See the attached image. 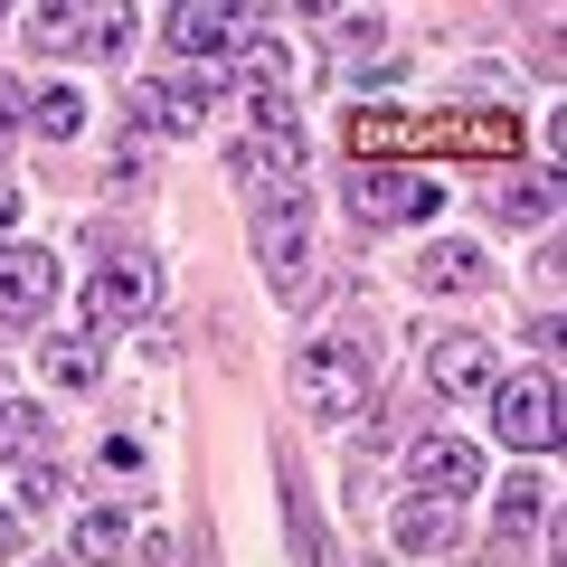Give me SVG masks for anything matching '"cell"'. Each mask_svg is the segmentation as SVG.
<instances>
[{"label":"cell","mask_w":567,"mask_h":567,"mask_svg":"<svg viewBox=\"0 0 567 567\" xmlns=\"http://www.w3.org/2000/svg\"><path fill=\"white\" fill-rule=\"evenodd\" d=\"M539 511H548V492H539V483H529V473H520V483L502 492V529H529V520H539Z\"/></svg>","instance_id":"21"},{"label":"cell","mask_w":567,"mask_h":567,"mask_svg":"<svg viewBox=\"0 0 567 567\" xmlns=\"http://www.w3.org/2000/svg\"><path fill=\"white\" fill-rule=\"evenodd\" d=\"M425 379H435V398H473V388L502 379V360H492V341H473V331H454V341L425 350Z\"/></svg>","instance_id":"11"},{"label":"cell","mask_w":567,"mask_h":567,"mask_svg":"<svg viewBox=\"0 0 567 567\" xmlns=\"http://www.w3.org/2000/svg\"><path fill=\"white\" fill-rule=\"evenodd\" d=\"M256 256H265L275 303H303V275H312V218H303V199H265L256 208Z\"/></svg>","instance_id":"3"},{"label":"cell","mask_w":567,"mask_h":567,"mask_svg":"<svg viewBox=\"0 0 567 567\" xmlns=\"http://www.w3.org/2000/svg\"><path fill=\"white\" fill-rule=\"evenodd\" d=\"M39 360H48V379H58V388H95V341H48Z\"/></svg>","instance_id":"19"},{"label":"cell","mask_w":567,"mask_h":567,"mask_svg":"<svg viewBox=\"0 0 567 567\" xmlns=\"http://www.w3.org/2000/svg\"><path fill=\"white\" fill-rule=\"evenodd\" d=\"M0 445H10V454H48V406L0 398Z\"/></svg>","instance_id":"18"},{"label":"cell","mask_w":567,"mask_h":567,"mask_svg":"<svg viewBox=\"0 0 567 567\" xmlns=\"http://www.w3.org/2000/svg\"><path fill=\"white\" fill-rule=\"evenodd\" d=\"M29 39L39 48H76V10H29Z\"/></svg>","instance_id":"22"},{"label":"cell","mask_w":567,"mask_h":567,"mask_svg":"<svg viewBox=\"0 0 567 567\" xmlns=\"http://www.w3.org/2000/svg\"><path fill=\"white\" fill-rule=\"evenodd\" d=\"M416 284H425V293H483V284H492V256H483V246H464V237H454V246H425V256H416Z\"/></svg>","instance_id":"12"},{"label":"cell","mask_w":567,"mask_h":567,"mask_svg":"<svg viewBox=\"0 0 567 567\" xmlns=\"http://www.w3.org/2000/svg\"><path fill=\"white\" fill-rule=\"evenodd\" d=\"M492 425H502L511 454H548L558 445V379L529 369V379H492Z\"/></svg>","instance_id":"4"},{"label":"cell","mask_w":567,"mask_h":567,"mask_svg":"<svg viewBox=\"0 0 567 567\" xmlns=\"http://www.w3.org/2000/svg\"><path fill=\"white\" fill-rule=\"evenodd\" d=\"M199 114H218V76H171V85H142L133 95L142 133H199Z\"/></svg>","instance_id":"9"},{"label":"cell","mask_w":567,"mask_h":567,"mask_svg":"<svg viewBox=\"0 0 567 567\" xmlns=\"http://www.w3.org/2000/svg\"><path fill=\"white\" fill-rule=\"evenodd\" d=\"M162 29H171V48H181V58H227V48L246 39V10H218V0H181Z\"/></svg>","instance_id":"10"},{"label":"cell","mask_w":567,"mask_h":567,"mask_svg":"<svg viewBox=\"0 0 567 567\" xmlns=\"http://www.w3.org/2000/svg\"><path fill=\"white\" fill-rule=\"evenodd\" d=\"M398 548H454V502H398Z\"/></svg>","instance_id":"16"},{"label":"cell","mask_w":567,"mask_h":567,"mask_svg":"<svg viewBox=\"0 0 567 567\" xmlns=\"http://www.w3.org/2000/svg\"><path fill=\"white\" fill-rule=\"evenodd\" d=\"M10 218H20V189H10V181H0V237H10Z\"/></svg>","instance_id":"25"},{"label":"cell","mask_w":567,"mask_h":567,"mask_svg":"<svg viewBox=\"0 0 567 567\" xmlns=\"http://www.w3.org/2000/svg\"><path fill=\"white\" fill-rule=\"evenodd\" d=\"M284 520H293V548H303V567H322V520H312L303 492H293V511H284Z\"/></svg>","instance_id":"23"},{"label":"cell","mask_w":567,"mask_h":567,"mask_svg":"<svg viewBox=\"0 0 567 567\" xmlns=\"http://www.w3.org/2000/svg\"><path fill=\"white\" fill-rule=\"evenodd\" d=\"M483 208H492L502 227H548V218H558V181H548V171H539V181H520V171H511V181L483 189Z\"/></svg>","instance_id":"13"},{"label":"cell","mask_w":567,"mask_h":567,"mask_svg":"<svg viewBox=\"0 0 567 567\" xmlns=\"http://www.w3.org/2000/svg\"><path fill=\"white\" fill-rule=\"evenodd\" d=\"M20 114H29V104H20V85H10V76H0V142H10V133H20Z\"/></svg>","instance_id":"24"},{"label":"cell","mask_w":567,"mask_h":567,"mask_svg":"<svg viewBox=\"0 0 567 567\" xmlns=\"http://www.w3.org/2000/svg\"><path fill=\"white\" fill-rule=\"evenodd\" d=\"M445 208V189L425 181V171H360L350 181V218L360 227H425Z\"/></svg>","instance_id":"6"},{"label":"cell","mask_w":567,"mask_h":567,"mask_svg":"<svg viewBox=\"0 0 567 567\" xmlns=\"http://www.w3.org/2000/svg\"><path fill=\"white\" fill-rule=\"evenodd\" d=\"M58 275L66 265L48 246H0V322H39L58 303Z\"/></svg>","instance_id":"8"},{"label":"cell","mask_w":567,"mask_h":567,"mask_svg":"<svg viewBox=\"0 0 567 567\" xmlns=\"http://www.w3.org/2000/svg\"><path fill=\"white\" fill-rule=\"evenodd\" d=\"M10 558H20V539H10V520H0V567H10Z\"/></svg>","instance_id":"26"},{"label":"cell","mask_w":567,"mask_h":567,"mask_svg":"<svg viewBox=\"0 0 567 567\" xmlns=\"http://www.w3.org/2000/svg\"><path fill=\"white\" fill-rule=\"evenodd\" d=\"M29 123H39L48 142H76L85 133V95H76V85H48V95L29 104Z\"/></svg>","instance_id":"17"},{"label":"cell","mask_w":567,"mask_h":567,"mask_svg":"<svg viewBox=\"0 0 567 567\" xmlns=\"http://www.w3.org/2000/svg\"><path fill=\"white\" fill-rule=\"evenodd\" d=\"M0 492H10V511H58V492H66V473L48 464V454H20V464L0 473Z\"/></svg>","instance_id":"15"},{"label":"cell","mask_w":567,"mask_h":567,"mask_svg":"<svg viewBox=\"0 0 567 567\" xmlns=\"http://www.w3.org/2000/svg\"><path fill=\"white\" fill-rule=\"evenodd\" d=\"M303 162H312L303 123H246V133L227 142V171H237L246 189H265V199H303Z\"/></svg>","instance_id":"2"},{"label":"cell","mask_w":567,"mask_h":567,"mask_svg":"<svg viewBox=\"0 0 567 567\" xmlns=\"http://www.w3.org/2000/svg\"><path fill=\"white\" fill-rule=\"evenodd\" d=\"M369 398H379V360H369V341H303V350H293V406H303L312 425L369 416Z\"/></svg>","instance_id":"1"},{"label":"cell","mask_w":567,"mask_h":567,"mask_svg":"<svg viewBox=\"0 0 567 567\" xmlns=\"http://www.w3.org/2000/svg\"><path fill=\"white\" fill-rule=\"evenodd\" d=\"M76 29H85V48H95V58H114V48L133 39V10H85Z\"/></svg>","instance_id":"20"},{"label":"cell","mask_w":567,"mask_h":567,"mask_svg":"<svg viewBox=\"0 0 567 567\" xmlns=\"http://www.w3.org/2000/svg\"><path fill=\"white\" fill-rule=\"evenodd\" d=\"M123 548H133V520H123L114 502L76 511V539H66V558H76V567H123Z\"/></svg>","instance_id":"14"},{"label":"cell","mask_w":567,"mask_h":567,"mask_svg":"<svg viewBox=\"0 0 567 567\" xmlns=\"http://www.w3.org/2000/svg\"><path fill=\"white\" fill-rule=\"evenodd\" d=\"M152 303H162V265L142 256V246L104 256L95 284H85V322H152Z\"/></svg>","instance_id":"5"},{"label":"cell","mask_w":567,"mask_h":567,"mask_svg":"<svg viewBox=\"0 0 567 567\" xmlns=\"http://www.w3.org/2000/svg\"><path fill=\"white\" fill-rule=\"evenodd\" d=\"M406 483H416V502L464 511L473 492H483V454H473L464 435H416V445H406Z\"/></svg>","instance_id":"7"}]
</instances>
